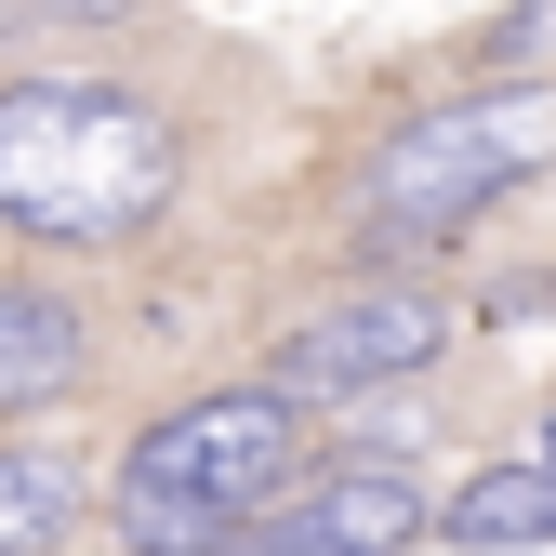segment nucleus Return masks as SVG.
I'll use <instances>...</instances> for the list:
<instances>
[{
    "instance_id": "f257e3e1",
    "label": "nucleus",
    "mask_w": 556,
    "mask_h": 556,
    "mask_svg": "<svg viewBox=\"0 0 556 556\" xmlns=\"http://www.w3.org/2000/svg\"><path fill=\"white\" fill-rule=\"evenodd\" d=\"M186 132L132 80H0V226L40 252H119L173 213Z\"/></svg>"
},
{
    "instance_id": "f03ea898",
    "label": "nucleus",
    "mask_w": 556,
    "mask_h": 556,
    "mask_svg": "<svg viewBox=\"0 0 556 556\" xmlns=\"http://www.w3.org/2000/svg\"><path fill=\"white\" fill-rule=\"evenodd\" d=\"M292 464H305V397L213 384V397L160 410V425L119 451V543L132 556H226L278 504Z\"/></svg>"
},
{
    "instance_id": "7ed1b4c3",
    "label": "nucleus",
    "mask_w": 556,
    "mask_h": 556,
    "mask_svg": "<svg viewBox=\"0 0 556 556\" xmlns=\"http://www.w3.org/2000/svg\"><path fill=\"white\" fill-rule=\"evenodd\" d=\"M556 160V80H491V93H451L425 119H397L384 132V160H371V252H425L451 226H477L504 186H530Z\"/></svg>"
},
{
    "instance_id": "20e7f679",
    "label": "nucleus",
    "mask_w": 556,
    "mask_h": 556,
    "mask_svg": "<svg viewBox=\"0 0 556 556\" xmlns=\"http://www.w3.org/2000/svg\"><path fill=\"white\" fill-rule=\"evenodd\" d=\"M438 344H451V305L410 292V278H384V292H344V305L292 318V331H278V358H265V384H278V397H358V384L425 371Z\"/></svg>"
},
{
    "instance_id": "39448f33",
    "label": "nucleus",
    "mask_w": 556,
    "mask_h": 556,
    "mask_svg": "<svg viewBox=\"0 0 556 556\" xmlns=\"http://www.w3.org/2000/svg\"><path fill=\"white\" fill-rule=\"evenodd\" d=\"M397 543H425V491L397 464H331L265 530H239L226 556H397Z\"/></svg>"
},
{
    "instance_id": "423d86ee",
    "label": "nucleus",
    "mask_w": 556,
    "mask_h": 556,
    "mask_svg": "<svg viewBox=\"0 0 556 556\" xmlns=\"http://www.w3.org/2000/svg\"><path fill=\"white\" fill-rule=\"evenodd\" d=\"M80 358H93V331L53 278H0V410H53L80 384Z\"/></svg>"
},
{
    "instance_id": "0eeeda50",
    "label": "nucleus",
    "mask_w": 556,
    "mask_h": 556,
    "mask_svg": "<svg viewBox=\"0 0 556 556\" xmlns=\"http://www.w3.org/2000/svg\"><path fill=\"white\" fill-rule=\"evenodd\" d=\"M438 543H464V556H517V543H556V464H477L464 491H451V517H425Z\"/></svg>"
},
{
    "instance_id": "6e6552de",
    "label": "nucleus",
    "mask_w": 556,
    "mask_h": 556,
    "mask_svg": "<svg viewBox=\"0 0 556 556\" xmlns=\"http://www.w3.org/2000/svg\"><path fill=\"white\" fill-rule=\"evenodd\" d=\"M93 517L66 451H0V556H66V530Z\"/></svg>"
},
{
    "instance_id": "1a4fd4ad",
    "label": "nucleus",
    "mask_w": 556,
    "mask_h": 556,
    "mask_svg": "<svg viewBox=\"0 0 556 556\" xmlns=\"http://www.w3.org/2000/svg\"><path fill=\"white\" fill-rule=\"evenodd\" d=\"M543 464H556V438H543Z\"/></svg>"
}]
</instances>
